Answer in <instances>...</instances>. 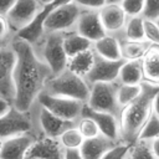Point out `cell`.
<instances>
[{"label": "cell", "instance_id": "f1b7e54d", "mask_svg": "<svg viewBox=\"0 0 159 159\" xmlns=\"http://www.w3.org/2000/svg\"><path fill=\"white\" fill-rule=\"evenodd\" d=\"M128 157L130 159H158L150 148V140H135L129 149Z\"/></svg>", "mask_w": 159, "mask_h": 159}, {"label": "cell", "instance_id": "d6a6232c", "mask_svg": "<svg viewBox=\"0 0 159 159\" xmlns=\"http://www.w3.org/2000/svg\"><path fill=\"white\" fill-rule=\"evenodd\" d=\"M140 16L147 20L158 22L159 20V0H144Z\"/></svg>", "mask_w": 159, "mask_h": 159}, {"label": "cell", "instance_id": "836d02e7", "mask_svg": "<svg viewBox=\"0 0 159 159\" xmlns=\"http://www.w3.org/2000/svg\"><path fill=\"white\" fill-rule=\"evenodd\" d=\"M118 4L120 5L125 15L130 17V16H138L142 14L144 0H120Z\"/></svg>", "mask_w": 159, "mask_h": 159}, {"label": "cell", "instance_id": "9c48e42d", "mask_svg": "<svg viewBox=\"0 0 159 159\" xmlns=\"http://www.w3.org/2000/svg\"><path fill=\"white\" fill-rule=\"evenodd\" d=\"M25 133H34L31 113L30 111H19L11 106L6 113L0 116V140Z\"/></svg>", "mask_w": 159, "mask_h": 159}, {"label": "cell", "instance_id": "4dcf8cb0", "mask_svg": "<svg viewBox=\"0 0 159 159\" xmlns=\"http://www.w3.org/2000/svg\"><path fill=\"white\" fill-rule=\"evenodd\" d=\"M143 32L145 41L159 45V26L158 22L143 19Z\"/></svg>", "mask_w": 159, "mask_h": 159}, {"label": "cell", "instance_id": "cb8c5ba5", "mask_svg": "<svg viewBox=\"0 0 159 159\" xmlns=\"http://www.w3.org/2000/svg\"><path fill=\"white\" fill-rule=\"evenodd\" d=\"M94 58V52L92 48L86 50L83 52H80L72 57L68 58L67 61V68L71 70L72 72L84 77V75L89 71Z\"/></svg>", "mask_w": 159, "mask_h": 159}, {"label": "cell", "instance_id": "277c9868", "mask_svg": "<svg viewBox=\"0 0 159 159\" xmlns=\"http://www.w3.org/2000/svg\"><path fill=\"white\" fill-rule=\"evenodd\" d=\"M66 32H43L36 43L35 52L50 68L51 76L67 68L68 57L63 48V37Z\"/></svg>", "mask_w": 159, "mask_h": 159}, {"label": "cell", "instance_id": "52a82bcc", "mask_svg": "<svg viewBox=\"0 0 159 159\" xmlns=\"http://www.w3.org/2000/svg\"><path fill=\"white\" fill-rule=\"evenodd\" d=\"M34 122V133L36 137H46L57 139V137L67 128L76 125V122H67L48 112L45 107L35 101L30 108Z\"/></svg>", "mask_w": 159, "mask_h": 159}, {"label": "cell", "instance_id": "ffe728a7", "mask_svg": "<svg viewBox=\"0 0 159 159\" xmlns=\"http://www.w3.org/2000/svg\"><path fill=\"white\" fill-rule=\"evenodd\" d=\"M142 72L143 81L159 84V45L150 43L142 57Z\"/></svg>", "mask_w": 159, "mask_h": 159}, {"label": "cell", "instance_id": "ac0fdd59", "mask_svg": "<svg viewBox=\"0 0 159 159\" xmlns=\"http://www.w3.org/2000/svg\"><path fill=\"white\" fill-rule=\"evenodd\" d=\"M117 143L119 142H113L107 137L99 134L93 138L83 139L81 147L78 148V152L83 159H101L102 155Z\"/></svg>", "mask_w": 159, "mask_h": 159}, {"label": "cell", "instance_id": "2e32d148", "mask_svg": "<svg viewBox=\"0 0 159 159\" xmlns=\"http://www.w3.org/2000/svg\"><path fill=\"white\" fill-rule=\"evenodd\" d=\"M37 137L34 133H25L1 140L0 159H25L26 153Z\"/></svg>", "mask_w": 159, "mask_h": 159}, {"label": "cell", "instance_id": "44dd1931", "mask_svg": "<svg viewBox=\"0 0 159 159\" xmlns=\"http://www.w3.org/2000/svg\"><path fill=\"white\" fill-rule=\"evenodd\" d=\"M142 81V60L124 61L119 68L117 82L120 84H139Z\"/></svg>", "mask_w": 159, "mask_h": 159}, {"label": "cell", "instance_id": "6da1fadb", "mask_svg": "<svg viewBox=\"0 0 159 159\" xmlns=\"http://www.w3.org/2000/svg\"><path fill=\"white\" fill-rule=\"evenodd\" d=\"M11 47L15 52L12 72L15 94L12 106L19 111H30L37 96L42 92L47 78L51 76V71L27 41L14 37Z\"/></svg>", "mask_w": 159, "mask_h": 159}, {"label": "cell", "instance_id": "8d00e7d4", "mask_svg": "<svg viewBox=\"0 0 159 159\" xmlns=\"http://www.w3.org/2000/svg\"><path fill=\"white\" fill-rule=\"evenodd\" d=\"M14 2H15V0H0V15L5 17V15L12 7Z\"/></svg>", "mask_w": 159, "mask_h": 159}, {"label": "cell", "instance_id": "8fae6325", "mask_svg": "<svg viewBox=\"0 0 159 159\" xmlns=\"http://www.w3.org/2000/svg\"><path fill=\"white\" fill-rule=\"evenodd\" d=\"M15 66V52L10 45L0 47V97L12 104L14 101V81L12 72Z\"/></svg>", "mask_w": 159, "mask_h": 159}, {"label": "cell", "instance_id": "484cf974", "mask_svg": "<svg viewBox=\"0 0 159 159\" xmlns=\"http://www.w3.org/2000/svg\"><path fill=\"white\" fill-rule=\"evenodd\" d=\"M155 138H159V114L157 108L152 112V114L142 127L137 140H153Z\"/></svg>", "mask_w": 159, "mask_h": 159}, {"label": "cell", "instance_id": "7a4b0ae2", "mask_svg": "<svg viewBox=\"0 0 159 159\" xmlns=\"http://www.w3.org/2000/svg\"><path fill=\"white\" fill-rule=\"evenodd\" d=\"M159 84L148 81L140 82V93L129 104L122 108L119 114V134L120 142L132 145L152 114L158 107Z\"/></svg>", "mask_w": 159, "mask_h": 159}, {"label": "cell", "instance_id": "74e56055", "mask_svg": "<svg viewBox=\"0 0 159 159\" xmlns=\"http://www.w3.org/2000/svg\"><path fill=\"white\" fill-rule=\"evenodd\" d=\"M63 159H83L78 149H63Z\"/></svg>", "mask_w": 159, "mask_h": 159}, {"label": "cell", "instance_id": "9a60e30c", "mask_svg": "<svg viewBox=\"0 0 159 159\" xmlns=\"http://www.w3.org/2000/svg\"><path fill=\"white\" fill-rule=\"evenodd\" d=\"M81 116L88 117L93 119L99 129V133L108 139L113 142H120V134H119V120L116 116L107 113V112H99V111H93L89 107H87L83 103Z\"/></svg>", "mask_w": 159, "mask_h": 159}, {"label": "cell", "instance_id": "f546056e", "mask_svg": "<svg viewBox=\"0 0 159 159\" xmlns=\"http://www.w3.org/2000/svg\"><path fill=\"white\" fill-rule=\"evenodd\" d=\"M76 128L78 129V132L81 133V135L83 137V139H88V138H93L99 135V129L96 124V122L88 117H83L81 116L77 122H76Z\"/></svg>", "mask_w": 159, "mask_h": 159}, {"label": "cell", "instance_id": "b9f144b4", "mask_svg": "<svg viewBox=\"0 0 159 159\" xmlns=\"http://www.w3.org/2000/svg\"><path fill=\"white\" fill-rule=\"evenodd\" d=\"M125 159H130V158H129V157H127V158H125Z\"/></svg>", "mask_w": 159, "mask_h": 159}, {"label": "cell", "instance_id": "83f0119b", "mask_svg": "<svg viewBox=\"0 0 159 159\" xmlns=\"http://www.w3.org/2000/svg\"><path fill=\"white\" fill-rule=\"evenodd\" d=\"M140 93V83L139 84H120L118 83L117 88V102L118 106L124 108L133 99H135Z\"/></svg>", "mask_w": 159, "mask_h": 159}, {"label": "cell", "instance_id": "7402d4cb", "mask_svg": "<svg viewBox=\"0 0 159 159\" xmlns=\"http://www.w3.org/2000/svg\"><path fill=\"white\" fill-rule=\"evenodd\" d=\"M149 46H150V42L148 41H129L120 36L119 37L120 58L124 61L142 60V57L145 55Z\"/></svg>", "mask_w": 159, "mask_h": 159}, {"label": "cell", "instance_id": "7bdbcfd3", "mask_svg": "<svg viewBox=\"0 0 159 159\" xmlns=\"http://www.w3.org/2000/svg\"><path fill=\"white\" fill-rule=\"evenodd\" d=\"M0 144H1V140H0Z\"/></svg>", "mask_w": 159, "mask_h": 159}, {"label": "cell", "instance_id": "d590c367", "mask_svg": "<svg viewBox=\"0 0 159 159\" xmlns=\"http://www.w3.org/2000/svg\"><path fill=\"white\" fill-rule=\"evenodd\" d=\"M72 2L82 10H99L108 2V0H72Z\"/></svg>", "mask_w": 159, "mask_h": 159}, {"label": "cell", "instance_id": "30bf717a", "mask_svg": "<svg viewBox=\"0 0 159 159\" xmlns=\"http://www.w3.org/2000/svg\"><path fill=\"white\" fill-rule=\"evenodd\" d=\"M41 9L42 5L39 2V0H15L12 7L5 15V19L14 35L31 24Z\"/></svg>", "mask_w": 159, "mask_h": 159}, {"label": "cell", "instance_id": "d4e9b609", "mask_svg": "<svg viewBox=\"0 0 159 159\" xmlns=\"http://www.w3.org/2000/svg\"><path fill=\"white\" fill-rule=\"evenodd\" d=\"M122 37L129 41H145L143 32V17L140 15L127 19Z\"/></svg>", "mask_w": 159, "mask_h": 159}, {"label": "cell", "instance_id": "4fadbf2b", "mask_svg": "<svg viewBox=\"0 0 159 159\" xmlns=\"http://www.w3.org/2000/svg\"><path fill=\"white\" fill-rule=\"evenodd\" d=\"M98 17L106 34L122 36L128 16L118 2H107L98 10Z\"/></svg>", "mask_w": 159, "mask_h": 159}, {"label": "cell", "instance_id": "d6986e66", "mask_svg": "<svg viewBox=\"0 0 159 159\" xmlns=\"http://www.w3.org/2000/svg\"><path fill=\"white\" fill-rule=\"evenodd\" d=\"M119 37L120 36L106 34L99 40H97L92 43L93 52L97 56L106 58V60H111V61L122 60L120 51H119Z\"/></svg>", "mask_w": 159, "mask_h": 159}, {"label": "cell", "instance_id": "ab89813d", "mask_svg": "<svg viewBox=\"0 0 159 159\" xmlns=\"http://www.w3.org/2000/svg\"><path fill=\"white\" fill-rule=\"evenodd\" d=\"M55 0H39V2L42 5V6H45V5H48V4H52Z\"/></svg>", "mask_w": 159, "mask_h": 159}, {"label": "cell", "instance_id": "3957f363", "mask_svg": "<svg viewBox=\"0 0 159 159\" xmlns=\"http://www.w3.org/2000/svg\"><path fill=\"white\" fill-rule=\"evenodd\" d=\"M42 91L48 94L72 98L86 103L89 94V84L82 76L66 68L57 75L50 76Z\"/></svg>", "mask_w": 159, "mask_h": 159}, {"label": "cell", "instance_id": "4316f807", "mask_svg": "<svg viewBox=\"0 0 159 159\" xmlns=\"http://www.w3.org/2000/svg\"><path fill=\"white\" fill-rule=\"evenodd\" d=\"M57 140L62 149H78L83 142V137L76 128V125H72L67 129H65L58 137Z\"/></svg>", "mask_w": 159, "mask_h": 159}, {"label": "cell", "instance_id": "1f68e13d", "mask_svg": "<svg viewBox=\"0 0 159 159\" xmlns=\"http://www.w3.org/2000/svg\"><path fill=\"white\" fill-rule=\"evenodd\" d=\"M130 145L123 142L114 144L109 150H107L101 159H125L129 154Z\"/></svg>", "mask_w": 159, "mask_h": 159}, {"label": "cell", "instance_id": "603a6c76", "mask_svg": "<svg viewBox=\"0 0 159 159\" xmlns=\"http://www.w3.org/2000/svg\"><path fill=\"white\" fill-rule=\"evenodd\" d=\"M63 48L67 57L70 58L80 52L92 48V42L82 37L81 35L76 34L75 31H68L65 34V37H63Z\"/></svg>", "mask_w": 159, "mask_h": 159}, {"label": "cell", "instance_id": "5b68a950", "mask_svg": "<svg viewBox=\"0 0 159 159\" xmlns=\"http://www.w3.org/2000/svg\"><path fill=\"white\" fill-rule=\"evenodd\" d=\"M81 11L82 9H80L75 2L70 1L51 9L42 6L36 17L42 21L43 32H68L73 30Z\"/></svg>", "mask_w": 159, "mask_h": 159}, {"label": "cell", "instance_id": "e575fe53", "mask_svg": "<svg viewBox=\"0 0 159 159\" xmlns=\"http://www.w3.org/2000/svg\"><path fill=\"white\" fill-rule=\"evenodd\" d=\"M14 32L11 31L6 19L0 15V47L10 45L14 39Z\"/></svg>", "mask_w": 159, "mask_h": 159}, {"label": "cell", "instance_id": "5bb4252c", "mask_svg": "<svg viewBox=\"0 0 159 159\" xmlns=\"http://www.w3.org/2000/svg\"><path fill=\"white\" fill-rule=\"evenodd\" d=\"M72 31L89 40L92 43L106 35L98 17V10H82Z\"/></svg>", "mask_w": 159, "mask_h": 159}, {"label": "cell", "instance_id": "7c38bea8", "mask_svg": "<svg viewBox=\"0 0 159 159\" xmlns=\"http://www.w3.org/2000/svg\"><path fill=\"white\" fill-rule=\"evenodd\" d=\"M124 60L111 61V60L102 58L94 53L93 63L83 78L89 86L97 82H114L117 81L118 72Z\"/></svg>", "mask_w": 159, "mask_h": 159}, {"label": "cell", "instance_id": "f35d334b", "mask_svg": "<svg viewBox=\"0 0 159 159\" xmlns=\"http://www.w3.org/2000/svg\"><path fill=\"white\" fill-rule=\"evenodd\" d=\"M11 106H12V104H11L9 101H6V99H4V98L0 97V116H2L4 113H6L7 109H9Z\"/></svg>", "mask_w": 159, "mask_h": 159}, {"label": "cell", "instance_id": "e0dca14e", "mask_svg": "<svg viewBox=\"0 0 159 159\" xmlns=\"http://www.w3.org/2000/svg\"><path fill=\"white\" fill-rule=\"evenodd\" d=\"M25 159H63V149L57 139L37 137L29 148Z\"/></svg>", "mask_w": 159, "mask_h": 159}, {"label": "cell", "instance_id": "ba28073f", "mask_svg": "<svg viewBox=\"0 0 159 159\" xmlns=\"http://www.w3.org/2000/svg\"><path fill=\"white\" fill-rule=\"evenodd\" d=\"M36 102L45 107L53 116L67 122H77V119L81 117V111L83 107V103L80 101L48 94L43 91L37 96Z\"/></svg>", "mask_w": 159, "mask_h": 159}, {"label": "cell", "instance_id": "60d3db41", "mask_svg": "<svg viewBox=\"0 0 159 159\" xmlns=\"http://www.w3.org/2000/svg\"><path fill=\"white\" fill-rule=\"evenodd\" d=\"M120 0H108V2H119Z\"/></svg>", "mask_w": 159, "mask_h": 159}, {"label": "cell", "instance_id": "8992f818", "mask_svg": "<svg viewBox=\"0 0 159 159\" xmlns=\"http://www.w3.org/2000/svg\"><path fill=\"white\" fill-rule=\"evenodd\" d=\"M117 88L118 82H97L89 86L88 99L84 103L93 111L107 112L117 118L120 114V107L117 102Z\"/></svg>", "mask_w": 159, "mask_h": 159}]
</instances>
